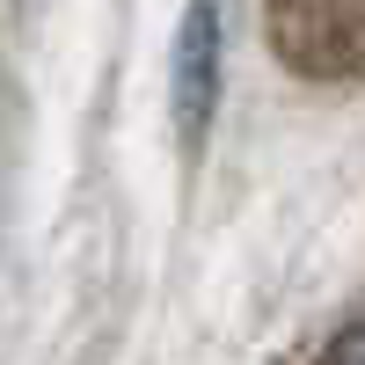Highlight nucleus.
I'll use <instances>...</instances> for the list:
<instances>
[{
    "label": "nucleus",
    "instance_id": "f03ea898",
    "mask_svg": "<svg viewBox=\"0 0 365 365\" xmlns=\"http://www.w3.org/2000/svg\"><path fill=\"white\" fill-rule=\"evenodd\" d=\"M212 37H220V15L197 8L190 22H182V66H175V117L182 132H205V110H212Z\"/></svg>",
    "mask_w": 365,
    "mask_h": 365
},
{
    "label": "nucleus",
    "instance_id": "f257e3e1",
    "mask_svg": "<svg viewBox=\"0 0 365 365\" xmlns=\"http://www.w3.org/2000/svg\"><path fill=\"white\" fill-rule=\"evenodd\" d=\"M270 37L299 73H358L365 58V0H292L270 15Z\"/></svg>",
    "mask_w": 365,
    "mask_h": 365
},
{
    "label": "nucleus",
    "instance_id": "7ed1b4c3",
    "mask_svg": "<svg viewBox=\"0 0 365 365\" xmlns=\"http://www.w3.org/2000/svg\"><path fill=\"white\" fill-rule=\"evenodd\" d=\"M322 365H358V329H344V336L329 344V358H322Z\"/></svg>",
    "mask_w": 365,
    "mask_h": 365
}]
</instances>
